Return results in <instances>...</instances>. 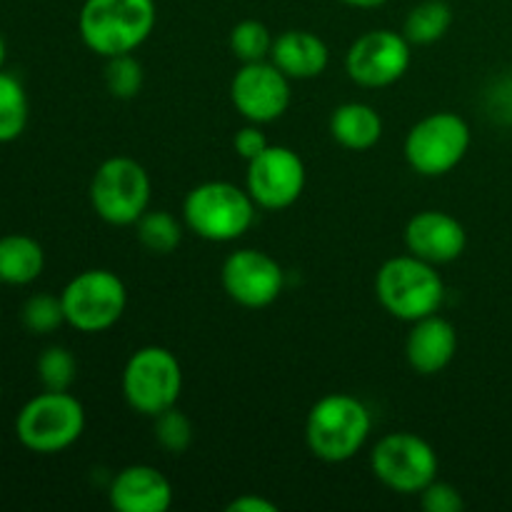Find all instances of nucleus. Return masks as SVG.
I'll use <instances>...</instances> for the list:
<instances>
[{
  "label": "nucleus",
  "instance_id": "6ab92c4d",
  "mask_svg": "<svg viewBox=\"0 0 512 512\" xmlns=\"http://www.w3.org/2000/svg\"><path fill=\"white\" fill-rule=\"evenodd\" d=\"M330 135L348 150H370L383 138V118L368 103H343L330 115Z\"/></svg>",
  "mask_w": 512,
  "mask_h": 512
},
{
  "label": "nucleus",
  "instance_id": "412c9836",
  "mask_svg": "<svg viewBox=\"0 0 512 512\" xmlns=\"http://www.w3.org/2000/svg\"><path fill=\"white\" fill-rule=\"evenodd\" d=\"M450 25H453V8L445 0H423L405 18L403 35L410 45H430L445 38Z\"/></svg>",
  "mask_w": 512,
  "mask_h": 512
},
{
  "label": "nucleus",
  "instance_id": "f3484780",
  "mask_svg": "<svg viewBox=\"0 0 512 512\" xmlns=\"http://www.w3.org/2000/svg\"><path fill=\"white\" fill-rule=\"evenodd\" d=\"M458 353V330L438 313L415 320L405 343V358L420 375H438Z\"/></svg>",
  "mask_w": 512,
  "mask_h": 512
},
{
  "label": "nucleus",
  "instance_id": "f8f14e48",
  "mask_svg": "<svg viewBox=\"0 0 512 512\" xmlns=\"http://www.w3.org/2000/svg\"><path fill=\"white\" fill-rule=\"evenodd\" d=\"M305 163L293 148L268 145L258 158L248 160L245 188L258 208H290L305 190Z\"/></svg>",
  "mask_w": 512,
  "mask_h": 512
},
{
  "label": "nucleus",
  "instance_id": "f03ea898",
  "mask_svg": "<svg viewBox=\"0 0 512 512\" xmlns=\"http://www.w3.org/2000/svg\"><path fill=\"white\" fill-rule=\"evenodd\" d=\"M373 418L363 400L348 393L323 395L305 420V443L325 463H345L363 450Z\"/></svg>",
  "mask_w": 512,
  "mask_h": 512
},
{
  "label": "nucleus",
  "instance_id": "6e6552de",
  "mask_svg": "<svg viewBox=\"0 0 512 512\" xmlns=\"http://www.w3.org/2000/svg\"><path fill=\"white\" fill-rule=\"evenodd\" d=\"M150 175L138 160L115 155L103 160L90 180V205L110 225H135L150 205Z\"/></svg>",
  "mask_w": 512,
  "mask_h": 512
},
{
  "label": "nucleus",
  "instance_id": "c756f323",
  "mask_svg": "<svg viewBox=\"0 0 512 512\" xmlns=\"http://www.w3.org/2000/svg\"><path fill=\"white\" fill-rule=\"evenodd\" d=\"M268 145H270L268 138H265V133L260 130L258 123L245 125V128H240L238 133H235V138H233L235 153H238L243 160L258 158V155L263 153Z\"/></svg>",
  "mask_w": 512,
  "mask_h": 512
},
{
  "label": "nucleus",
  "instance_id": "cd10ccee",
  "mask_svg": "<svg viewBox=\"0 0 512 512\" xmlns=\"http://www.w3.org/2000/svg\"><path fill=\"white\" fill-rule=\"evenodd\" d=\"M105 85H108L110 95L118 100H130L140 93L143 88V65L128 55H115L108 58V68H105Z\"/></svg>",
  "mask_w": 512,
  "mask_h": 512
},
{
  "label": "nucleus",
  "instance_id": "7ed1b4c3",
  "mask_svg": "<svg viewBox=\"0 0 512 512\" xmlns=\"http://www.w3.org/2000/svg\"><path fill=\"white\" fill-rule=\"evenodd\" d=\"M375 293L393 318L415 323L438 313L445 300V283L433 263L408 253L380 265L375 275Z\"/></svg>",
  "mask_w": 512,
  "mask_h": 512
},
{
  "label": "nucleus",
  "instance_id": "0eeeda50",
  "mask_svg": "<svg viewBox=\"0 0 512 512\" xmlns=\"http://www.w3.org/2000/svg\"><path fill=\"white\" fill-rule=\"evenodd\" d=\"M183 390V368L168 348L145 345L135 350L123 368L125 403L140 415L165 413L175 408Z\"/></svg>",
  "mask_w": 512,
  "mask_h": 512
},
{
  "label": "nucleus",
  "instance_id": "39448f33",
  "mask_svg": "<svg viewBox=\"0 0 512 512\" xmlns=\"http://www.w3.org/2000/svg\"><path fill=\"white\" fill-rule=\"evenodd\" d=\"M85 430V408L68 390H45L20 408L15 435L25 450L55 455L78 443Z\"/></svg>",
  "mask_w": 512,
  "mask_h": 512
},
{
  "label": "nucleus",
  "instance_id": "b1692460",
  "mask_svg": "<svg viewBox=\"0 0 512 512\" xmlns=\"http://www.w3.org/2000/svg\"><path fill=\"white\" fill-rule=\"evenodd\" d=\"M273 35H270L268 25L260 20H240L233 30H230V50L243 63H258V60H268L270 50H273Z\"/></svg>",
  "mask_w": 512,
  "mask_h": 512
},
{
  "label": "nucleus",
  "instance_id": "7c9ffc66",
  "mask_svg": "<svg viewBox=\"0 0 512 512\" xmlns=\"http://www.w3.org/2000/svg\"><path fill=\"white\" fill-rule=\"evenodd\" d=\"M228 512H278V505L263 495H240L228 505Z\"/></svg>",
  "mask_w": 512,
  "mask_h": 512
},
{
  "label": "nucleus",
  "instance_id": "4be33fe9",
  "mask_svg": "<svg viewBox=\"0 0 512 512\" xmlns=\"http://www.w3.org/2000/svg\"><path fill=\"white\" fill-rule=\"evenodd\" d=\"M30 103L23 83L0 70V143H13L28 128Z\"/></svg>",
  "mask_w": 512,
  "mask_h": 512
},
{
  "label": "nucleus",
  "instance_id": "9d476101",
  "mask_svg": "<svg viewBox=\"0 0 512 512\" xmlns=\"http://www.w3.org/2000/svg\"><path fill=\"white\" fill-rule=\"evenodd\" d=\"M370 468L385 488L400 495H420L438 478V453L415 433H388L370 453Z\"/></svg>",
  "mask_w": 512,
  "mask_h": 512
},
{
  "label": "nucleus",
  "instance_id": "a878e982",
  "mask_svg": "<svg viewBox=\"0 0 512 512\" xmlns=\"http://www.w3.org/2000/svg\"><path fill=\"white\" fill-rule=\"evenodd\" d=\"M20 320H23L25 328L33 335H50L65 323L63 303H60V295L40 293L33 295L23 303V310H20Z\"/></svg>",
  "mask_w": 512,
  "mask_h": 512
},
{
  "label": "nucleus",
  "instance_id": "2eb2a0df",
  "mask_svg": "<svg viewBox=\"0 0 512 512\" xmlns=\"http://www.w3.org/2000/svg\"><path fill=\"white\" fill-rule=\"evenodd\" d=\"M405 245L408 253L418 255L433 265H445L458 260L468 245V233L463 223L443 210H423L413 215L405 225Z\"/></svg>",
  "mask_w": 512,
  "mask_h": 512
},
{
  "label": "nucleus",
  "instance_id": "f257e3e1",
  "mask_svg": "<svg viewBox=\"0 0 512 512\" xmlns=\"http://www.w3.org/2000/svg\"><path fill=\"white\" fill-rule=\"evenodd\" d=\"M155 20V0H85L78 33L85 48L108 60L135 53L150 38Z\"/></svg>",
  "mask_w": 512,
  "mask_h": 512
},
{
  "label": "nucleus",
  "instance_id": "473e14b6",
  "mask_svg": "<svg viewBox=\"0 0 512 512\" xmlns=\"http://www.w3.org/2000/svg\"><path fill=\"white\" fill-rule=\"evenodd\" d=\"M5 55H8V50H5V40L0 38V70H3L5 65Z\"/></svg>",
  "mask_w": 512,
  "mask_h": 512
},
{
  "label": "nucleus",
  "instance_id": "aec40b11",
  "mask_svg": "<svg viewBox=\"0 0 512 512\" xmlns=\"http://www.w3.org/2000/svg\"><path fill=\"white\" fill-rule=\"evenodd\" d=\"M45 268L43 245L23 233H10L0 238V283L30 285L40 278Z\"/></svg>",
  "mask_w": 512,
  "mask_h": 512
},
{
  "label": "nucleus",
  "instance_id": "5701e85b",
  "mask_svg": "<svg viewBox=\"0 0 512 512\" xmlns=\"http://www.w3.org/2000/svg\"><path fill=\"white\" fill-rule=\"evenodd\" d=\"M135 228L140 245L153 255H170L183 240V228L168 210H145Z\"/></svg>",
  "mask_w": 512,
  "mask_h": 512
},
{
  "label": "nucleus",
  "instance_id": "4468645a",
  "mask_svg": "<svg viewBox=\"0 0 512 512\" xmlns=\"http://www.w3.org/2000/svg\"><path fill=\"white\" fill-rule=\"evenodd\" d=\"M230 98L248 123H273L290 105V78L273 63H243L230 83Z\"/></svg>",
  "mask_w": 512,
  "mask_h": 512
},
{
  "label": "nucleus",
  "instance_id": "2f4dec72",
  "mask_svg": "<svg viewBox=\"0 0 512 512\" xmlns=\"http://www.w3.org/2000/svg\"><path fill=\"white\" fill-rule=\"evenodd\" d=\"M340 3L350 5V8H380V5H385L388 0H340Z\"/></svg>",
  "mask_w": 512,
  "mask_h": 512
},
{
  "label": "nucleus",
  "instance_id": "dca6fc26",
  "mask_svg": "<svg viewBox=\"0 0 512 512\" xmlns=\"http://www.w3.org/2000/svg\"><path fill=\"white\" fill-rule=\"evenodd\" d=\"M108 498L118 512H165L173 505V485L153 465H128L113 478Z\"/></svg>",
  "mask_w": 512,
  "mask_h": 512
},
{
  "label": "nucleus",
  "instance_id": "20e7f679",
  "mask_svg": "<svg viewBox=\"0 0 512 512\" xmlns=\"http://www.w3.org/2000/svg\"><path fill=\"white\" fill-rule=\"evenodd\" d=\"M255 200L248 188L228 180H208L185 195L183 220L198 238L210 243H233L243 238L255 220Z\"/></svg>",
  "mask_w": 512,
  "mask_h": 512
},
{
  "label": "nucleus",
  "instance_id": "1a4fd4ad",
  "mask_svg": "<svg viewBox=\"0 0 512 512\" xmlns=\"http://www.w3.org/2000/svg\"><path fill=\"white\" fill-rule=\"evenodd\" d=\"M60 303L70 328L80 333H103L123 318L128 290L113 270L90 268L65 285Z\"/></svg>",
  "mask_w": 512,
  "mask_h": 512
},
{
  "label": "nucleus",
  "instance_id": "c85d7f7f",
  "mask_svg": "<svg viewBox=\"0 0 512 512\" xmlns=\"http://www.w3.org/2000/svg\"><path fill=\"white\" fill-rule=\"evenodd\" d=\"M420 503L428 512H463L465 500L460 495V490L455 485L443 483V480L435 478L428 488L420 493Z\"/></svg>",
  "mask_w": 512,
  "mask_h": 512
},
{
  "label": "nucleus",
  "instance_id": "393cba45",
  "mask_svg": "<svg viewBox=\"0 0 512 512\" xmlns=\"http://www.w3.org/2000/svg\"><path fill=\"white\" fill-rule=\"evenodd\" d=\"M38 378L45 390H70L78 378V360L68 348H45L38 358Z\"/></svg>",
  "mask_w": 512,
  "mask_h": 512
},
{
  "label": "nucleus",
  "instance_id": "bb28decb",
  "mask_svg": "<svg viewBox=\"0 0 512 512\" xmlns=\"http://www.w3.org/2000/svg\"><path fill=\"white\" fill-rule=\"evenodd\" d=\"M155 440L170 455H183L193 443V423L178 408H168L165 413L155 415Z\"/></svg>",
  "mask_w": 512,
  "mask_h": 512
},
{
  "label": "nucleus",
  "instance_id": "423d86ee",
  "mask_svg": "<svg viewBox=\"0 0 512 512\" xmlns=\"http://www.w3.org/2000/svg\"><path fill=\"white\" fill-rule=\"evenodd\" d=\"M470 125L463 115L440 110L425 115L405 135V160L425 178H440L458 168L470 150Z\"/></svg>",
  "mask_w": 512,
  "mask_h": 512
},
{
  "label": "nucleus",
  "instance_id": "ddd939ff",
  "mask_svg": "<svg viewBox=\"0 0 512 512\" xmlns=\"http://www.w3.org/2000/svg\"><path fill=\"white\" fill-rule=\"evenodd\" d=\"M220 283L228 298L243 308H268L283 293L285 273L273 255L240 248L225 258Z\"/></svg>",
  "mask_w": 512,
  "mask_h": 512
},
{
  "label": "nucleus",
  "instance_id": "a211bd4d",
  "mask_svg": "<svg viewBox=\"0 0 512 512\" xmlns=\"http://www.w3.org/2000/svg\"><path fill=\"white\" fill-rule=\"evenodd\" d=\"M270 60L290 80H310L325 73L330 63V50L310 30H285L273 40Z\"/></svg>",
  "mask_w": 512,
  "mask_h": 512
},
{
  "label": "nucleus",
  "instance_id": "9b49d317",
  "mask_svg": "<svg viewBox=\"0 0 512 512\" xmlns=\"http://www.w3.org/2000/svg\"><path fill=\"white\" fill-rule=\"evenodd\" d=\"M410 60V40L403 33L380 28L368 30L350 45L345 70L363 88H388L408 73Z\"/></svg>",
  "mask_w": 512,
  "mask_h": 512
}]
</instances>
